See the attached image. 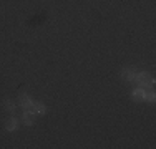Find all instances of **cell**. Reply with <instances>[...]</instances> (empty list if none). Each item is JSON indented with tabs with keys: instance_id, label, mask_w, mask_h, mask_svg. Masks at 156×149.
<instances>
[{
	"instance_id": "obj_5",
	"label": "cell",
	"mask_w": 156,
	"mask_h": 149,
	"mask_svg": "<svg viewBox=\"0 0 156 149\" xmlns=\"http://www.w3.org/2000/svg\"><path fill=\"white\" fill-rule=\"evenodd\" d=\"M28 111H30V113H33V114H45L47 113V108H45V104H43V103H33L32 104V108H30V109H28Z\"/></svg>"
},
{
	"instance_id": "obj_3",
	"label": "cell",
	"mask_w": 156,
	"mask_h": 149,
	"mask_svg": "<svg viewBox=\"0 0 156 149\" xmlns=\"http://www.w3.org/2000/svg\"><path fill=\"white\" fill-rule=\"evenodd\" d=\"M144 91H146V89H143L140 86L136 89H133V91H131V99H133V101H136V103L144 101Z\"/></svg>"
},
{
	"instance_id": "obj_9",
	"label": "cell",
	"mask_w": 156,
	"mask_h": 149,
	"mask_svg": "<svg viewBox=\"0 0 156 149\" xmlns=\"http://www.w3.org/2000/svg\"><path fill=\"white\" fill-rule=\"evenodd\" d=\"M144 99L146 101H150V103H154V99H156V96H154V93L153 91H144Z\"/></svg>"
},
{
	"instance_id": "obj_8",
	"label": "cell",
	"mask_w": 156,
	"mask_h": 149,
	"mask_svg": "<svg viewBox=\"0 0 156 149\" xmlns=\"http://www.w3.org/2000/svg\"><path fill=\"white\" fill-rule=\"evenodd\" d=\"M3 106H5V109L9 111V113H13V111H15V103H13L10 98H5V101H3Z\"/></svg>"
},
{
	"instance_id": "obj_2",
	"label": "cell",
	"mask_w": 156,
	"mask_h": 149,
	"mask_svg": "<svg viewBox=\"0 0 156 149\" xmlns=\"http://www.w3.org/2000/svg\"><path fill=\"white\" fill-rule=\"evenodd\" d=\"M135 71H133L131 68H123L121 70V80L125 81V83H133L135 81Z\"/></svg>"
},
{
	"instance_id": "obj_1",
	"label": "cell",
	"mask_w": 156,
	"mask_h": 149,
	"mask_svg": "<svg viewBox=\"0 0 156 149\" xmlns=\"http://www.w3.org/2000/svg\"><path fill=\"white\" fill-rule=\"evenodd\" d=\"M135 81H136V85H138L140 88H143V89H146V88H151V86L154 85V80H153V76H151V74H148L146 71L136 73V74H135Z\"/></svg>"
},
{
	"instance_id": "obj_6",
	"label": "cell",
	"mask_w": 156,
	"mask_h": 149,
	"mask_svg": "<svg viewBox=\"0 0 156 149\" xmlns=\"http://www.w3.org/2000/svg\"><path fill=\"white\" fill-rule=\"evenodd\" d=\"M17 128H18V121H17L13 116L9 118V119L5 121V129H7V131L13 133V131H17Z\"/></svg>"
},
{
	"instance_id": "obj_4",
	"label": "cell",
	"mask_w": 156,
	"mask_h": 149,
	"mask_svg": "<svg viewBox=\"0 0 156 149\" xmlns=\"http://www.w3.org/2000/svg\"><path fill=\"white\" fill-rule=\"evenodd\" d=\"M18 103H20V106H23L25 109H30L32 104H33V99H32L28 95H20V98H18Z\"/></svg>"
},
{
	"instance_id": "obj_7",
	"label": "cell",
	"mask_w": 156,
	"mask_h": 149,
	"mask_svg": "<svg viewBox=\"0 0 156 149\" xmlns=\"http://www.w3.org/2000/svg\"><path fill=\"white\" fill-rule=\"evenodd\" d=\"M22 119H23V123H25L27 126H32V124H33V113H30L28 109H25L23 118H22Z\"/></svg>"
}]
</instances>
